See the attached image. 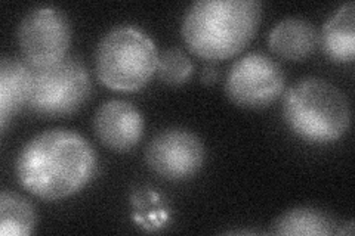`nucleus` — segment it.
Here are the masks:
<instances>
[{
	"instance_id": "obj_1",
	"label": "nucleus",
	"mask_w": 355,
	"mask_h": 236,
	"mask_svg": "<svg viewBox=\"0 0 355 236\" xmlns=\"http://www.w3.org/2000/svg\"><path fill=\"white\" fill-rule=\"evenodd\" d=\"M96 170V154L82 134L67 129L42 131L22 146L15 163L19 185L42 199L71 197Z\"/></svg>"
},
{
	"instance_id": "obj_2",
	"label": "nucleus",
	"mask_w": 355,
	"mask_h": 236,
	"mask_svg": "<svg viewBox=\"0 0 355 236\" xmlns=\"http://www.w3.org/2000/svg\"><path fill=\"white\" fill-rule=\"evenodd\" d=\"M261 17L257 0H197L182 18V39L198 58L228 60L250 43Z\"/></svg>"
},
{
	"instance_id": "obj_3",
	"label": "nucleus",
	"mask_w": 355,
	"mask_h": 236,
	"mask_svg": "<svg viewBox=\"0 0 355 236\" xmlns=\"http://www.w3.org/2000/svg\"><path fill=\"white\" fill-rule=\"evenodd\" d=\"M283 118L301 139L330 143L349 130L351 109L339 87L318 77H305L286 91Z\"/></svg>"
},
{
	"instance_id": "obj_4",
	"label": "nucleus",
	"mask_w": 355,
	"mask_h": 236,
	"mask_svg": "<svg viewBox=\"0 0 355 236\" xmlns=\"http://www.w3.org/2000/svg\"><path fill=\"white\" fill-rule=\"evenodd\" d=\"M159 52L151 37L132 26L103 36L95 51V73L104 86L120 92L139 91L157 71Z\"/></svg>"
},
{
	"instance_id": "obj_5",
	"label": "nucleus",
	"mask_w": 355,
	"mask_h": 236,
	"mask_svg": "<svg viewBox=\"0 0 355 236\" xmlns=\"http://www.w3.org/2000/svg\"><path fill=\"white\" fill-rule=\"evenodd\" d=\"M91 91V75L85 64L65 56L43 69L33 66L27 107L44 117L70 116L85 105Z\"/></svg>"
},
{
	"instance_id": "obj_6",
	"label": "nucleus",
	"mask_w": 355,
	"mask_h": 236,
	"mask_svg": "<svg viewBox=\"0 0 355 236\" xmlns=\"http://www.w3.org/2000/svg\"><path fill=\"white\" fill-rule=\"evenodd\" d=\"M17 36L24 61L35 69H43L65 58L71 42V27L60 9L39 6L21 19Z\"/></svg>"
},
{
	"instance_id": "obj_7",
	"label": "nucleus",
	"mask_w": 355,
	"mask_h": 236,
	"mask_svg": "<svg viewBox=\"0 0 355 236\" xmlns=\"http://www.w3.org/2000/svg\"><path fill=\"white\" fill-rule=\"evenodd\" d=\"M286 86V75L279 62L259 52L237 60L228 71L227 96L243 108H265L279 99Z\"/></svg>"
},
{
	"instance_id": "obj_8",
	"label": "nucleus",
	"mask_w": 355,
	"mask_h": 236,
	"mask_svg": "<svg viewBox=\"0 0 355 236\" xmlns=\"http://www.w3.org/2000/svg\"><path fill=\"white\" fill-rule=\"evenodd\" d=\"M150 170L166 181L180 182L197 174L206 161V148L197 134L166 129L151 139L146 151Z\"/></svg>"
},
{
	"instance_id": "obj_9",
	"label": "nucleus",
	"mask_w": 355,
	"mask_h": 236,
	"mask_svg": "<svg viewBox=\"0 0 355 236\" xmlns=\"http://www.w3.org/2000/svg\"><path fill=\"white\" fill-rule=\"evenodd\" d=\"M144 126L139 109L121 99H111L103 104L94 117L96 138L107 148L117 152L135 148L144 134Z\"/></svg>"
},
{
	"instance_id": "obj_10",
	"label": "nucleus",
	"mask_w": 355,
	"mask_h": 236,
	"mask_svg": "<svg viewBox=\"0 0 355 236\" xmlns=\"http://www.w3.org/2000/svg\"><path fill=\"white\" fill-rule=\"evenodd\" d=\"M318 44V33L309 21L284 18L277 22L268 35L270 49L283 60L302 61Z\"/></svg>"
},
{
	"instance_id": "obj_11",
	"label": "nucleus",
	"mask_w": 355,
	"mask_h": 236,
	"mask_svg": "<svg viewBox=\"0 0 355 236\" xmlns=\"http://www.w3.org/2000/svg\"><path fill=\"white\" fill-rule=\"evenodd\" d=\"M33 66L24 60L3 56L0 62V125L5 130L9 117L27 105Z\"/></svg>"
},
{
	"instance_id": "obj_12",
	"label": "nucleus",
	"mask_w": 355,
	"mask_h": 236,
	"mask_svg": "<svg viewBox=\"0 0 355 236\" xmlns=\"http://www.w3.org/2000/svg\"><path fill=\"white\" fill-rule=\"evenodd\" d=\"M321 48L331 61L352 62L355 58V3L340 5L323 26Z\"/></svg>"
},
{
	"instance_id": "obj_13",
	"label": "nucleus",
	"mask_w": 355,
	"mask_h": 236,
	"mask_svg": "<svg viewBox=\"0 0 355 236\" xmlns=\"http://www.w3.org/2000/svg\"><path fill=\"white\" fill-rule=\"evenodd\" d=\"M336 220L329 212L314 207L292 208L277 217L270 233L284 236H329L338 235Z\"/></svg>"
},
{
	"instance_id": "obj_14",
	"label": "nucleus",
	"mask_w": 355,
	"mask_h": 236,
	"mask_svg": "<svg viewBox=\"0 0 355 236\" xmlns=\"http://www.w3.org/2000/svg\"><path fill=\"white\" fill-rule=\"evenodd\" d=\"M36 210L31 202L12 190L0 194V235L28 236L36 228Z\"/></svg>"
},
{
	"instance_id": "obj_15",
	"label": "nucleus",
	"mask_w": 355,
	"mask_h": 236,
	"mask_svg": "<svg viewBox=\"0 0 355 236\" xmlns=\"http://www.w3.org/2000/svg\"><path fill=\"white\" fill-rule=\"evenodd\" d=\"M194 65L188 55L180 48H171L159 55V78L169 86H181L191 77Z\"/></svg>"
},
{
	"instance_id": "obj_16",
	"label": "nucleus",
	"mask_w": 355,
	"mask_h": 236,
	"mask_svg": "<svg viewBox=\"0 0 355 236\" xmlns=\"http://www.w3.org/2000/svg\"><path fill=\"white\" fill-rule=\"evenodd\" d=\"M216 77H218V71L214 69V66H207V69L203 73V75H202L203 82L206 84H212L216 80Z\"/></svg>"
},
{
	"instance_id": "obj_17",
	"label": "nucleus",
	"mask_w": 355,
	"mask_h": 236,
	"mask_svg": "<svg viewBox=\"0 0 355 236\" xmlns=\"http://www.w3.org/2000/svg\"><path fill=\"white\" fill-rule=\"evenodd\" d=\"M338 235L352 236L354 235V224H352V221H348L347 224H343L342 229H338Z\"/></svg>"
}]
</instances>
